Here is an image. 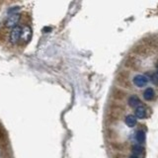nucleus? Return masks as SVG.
<instances>
[{"label":"nucleus","instance_id":"obj_11","mask_svg":"<svg viewBox=\"0 0 158 158\" xmlns=\"http://www.w3.org/2000/svg\"><path fill=\"white\" fill-rule=\"evenodd\" d=\"M151 81L154 84H158V74L157 73H154V74H152V76H151Z\"/></svg>","mask_w":158,"mask_h":158},{"label":"nucleus","instance_id":"obj_8","mask_svg":"<svg viewBox=\"0 0 158 158\" xmlns=\"http://www.w3.org/2000/svg\"><path fill=\"white\" fill-rule=\"evenodd\" d=\"M139 103H140V100L138 96H131V98L129 99V105L134 108V107H138Z\"/></svg>","mask_w":158,"mask_h":158},{"label":"nucleus","instance_id":"obj_14","mask_svg":"<svg viewBox=\"0 0 158 158\" xmlns=\"http://www.w3.org/2000/svg\"><path fill=\"white\" fill-rule=\"evenodd\" d=\"M157 74H158V67H157Z\"/></svg>","mask_w":158,"mask_h":158},{"label":"nucleus","instance_id":"obj_3","mask_svg":"<svg viewBox=\"0 0 158 158\" xmlns=\"http://www.w3.org/2000/svg\"><path fill=\"white\" fill-rule=\"evenodd\" d=\"M133 83L138 87H144V86L148 83V78L145 75L142 74H138V75L134 76L133 78Z\"/></svg>","mask_w":158,"mask_h":158},{"label":"nucleus","instance_id":"obj_6","mask_svg":"<svg viewBox=\"0 0 158 158\" xmlns=\"http://www.w3.org/2000/svg\"><path fill=\"white\" fill-rule=\"evenodd\" d=\"M125 124H127V127H133L134 125H136V118L134 117L133 115H129V116H127V117H125Z\"/></svg>","mask_w":158,"mask_h":158},{"label":"nucleus","instance_id":"obj_1","mask_svg":"<svg viewBox=\"0 0 158 158\" xmlns=\"http://www.w3.org/2000/svg\"><path fill=\"white\" fill-rule=\"evenodd\" d=\"M20 20V15L19 14H12L7 18L5 22V27L7 28H15L17 27V24Z\"/></svg>","mask_w":158,"mask_h":158},{"label":"nucleus","instance_id":"obj_4","mask_svg":"<svg viewBox=\"0 0 158 158\" xmlns=\"http://www.w3.org/2000/svg\"><path fill=\"white\" fill-rule=\"evenodd\" d=\"M31 36H32V30L30 27H24L22 28V33H21V39L23 40V41L25 42V43H27V42H29V40L31 39Z\"/></svg>","mask_w":158,"mask_h":158},{"label":"nucleus","instance_id":"obj_10","mask_svg":"<svg viewBox=\"0 0 158 158\" xmlns=\"http://www.w3.org/2000/svg\"><path fill=\"white\" fill-rule=\"evenodd\" d=\"M142 150H143L142 147H141L139 144H136V145L132 146V151H133V153H134L133 155H136V156L139 154H141V153H142Z\"/></svg>","mask_w":158,"mask_h":158},{"label":"nucleus","instance_id":"obj_13","mask_svg":"<svg viewBox=\"0 0 158 158\" xmlns=\"http://www.w3.org/2000/svg\"><path fill=\"white\" fill-rule=\"evenodd\" d=\"M129 158H138V156H136V155H131V157H129Z\"/></svg>","mask_w":158,"mask_h":158},{"label":"nucleus","instance_id":"obj_12","mask_svg":"<svg viewBox=\"0 0 158 158\" xmlns=\"http://www.w3.org/2000/svg\"><path fill=\"white\" fill-rule=\"evenodd\" d=\"M4 138H5V133H4V131L0 129V140H3Z\"/></svg>","mask_w":158,"mask_h":158},{"label":"nucleus","instance_id":"obj_7","mask_svg":"<svg viewBox=\"0 0 158 158\" xmlns=\"http://www.w3.org/2000/svg\"><path fill=\"white\" fill-rule=\"evenodd\" d=\"M153 97H154V90H153L152 88H147V89L143 92V98H144L146 101L152 100Z\"/></svg>","mask_w":158,"mask_h":158},{"label":"nucleus","instance_id":"obj_2","mask_svg":"<svg viewBox=\"0 0 158 158\" xmlns=\"http://www.w3.org/2000/svg\"><path fill=\"white\" fill-rule=\"evenodd\" d=\"M21 33H22V28L19 26L12 29V31H11L10 33V40L13 44H16L19 42V40L21 38Z\"/></svg>","mask_w":158,"mask_h":158},{"label":"nucleus","instance_id":"obj_5","mask_svg":"<svg viewBox=\"0 0 158 158\" xmlns=\"http://www.w3.org/2000/svg\"><path fill=\"white\" fill-rule=\"evenodd\" d=\"M146 116V110L143 106H138L136 109V118H144Z\"/></svg>","mask_w":158,"mask_h":158},{"label":"nucleus","instance_id":"obj_9","mask_svg":"<svg viewBox=\"0 0 158 158\" xmlns=\"http://www.w3.org/2000/svg\"><path fill=\"white\" fill-rule=\"evenodd\" d=\"M136 140L138 141V142H143L144 141V139H145V133H144V131H138V132H136Z\"/></svg>","mask_w":158,"mask_h":158}]
</instances>
